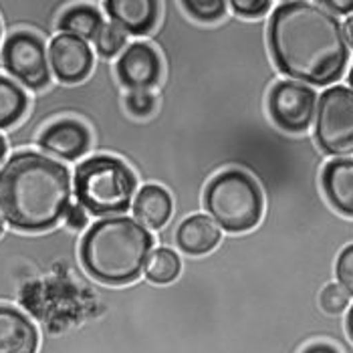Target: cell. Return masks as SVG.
Instances as JSON below:
<instances>
[{
    "label": "cell",
    "mask_w": 353,
    "mask_h": 353,
    "mask_svg": "<svg viewBox=\"0 0 353 353\" xmlns=\"http://www.w3.org/2000/svg\"><path fill=\"white\" fill-rule=\"evenodd\" d=\"M269 47L279 71L303 85H331L350 61L343 25L319 2L279 4L269 23Z\"/></svg>",
    "instance_id": "6da1fadb"
},
{
    "label": "cell",
    "mask_w": 353,
    "mask_h": 353,
    "mask_svg": "<svg viewBox=\"0 0 353 353\" xmlns=\"http://www.w3.org/2000/svg\"><path fill=\"white\" fill-rule=\"evenodd\" d=\"M71 206V176L63 163L34 152L8 158L0 170V218L17 230L53 228Z\"/></svg>",
    "instance_id": "7a4b0ae2"
},
{
    "label": "cell",
    "mask_w": 353,
    "mask_h": 353,
    "mask_svg": "<svg viewBox=\"0 0 353 353\" xmlns=\"http://www.w3.org/2000/svg\"><path fill=\"white\" fill-rule=\"evenodd\" d=\"M152 246V234L134 218H103L83 239V267L101 283L125 285L143 271Z\"/></svg>",
    "instance_id": "3957f363"
},
{
    "label": "cell",
    "mask_w": 353,
    "mask_h": 353,
    "mask_svg": "<svg viewBox=\"0 0 353 353\" xmlns=\"http://www.w3.org/2000/svg\"><path fill=\"white\" fill-rule=\"evenodd\" d=\"M136 178L117 158L95 156L75 172V196L93 216H119L132 206Z\"/></svg>",
    "instance_id": "277c9868"
},
{
    "label": "cell",
    "mask_w": 353,
    "mask_h": 353,
    "mask_svg": "<svg viewBox=\"0 0 353 353\" xmlns=\"http://www.w3.org/2000/svg\"><path fill=\"white\" fill-rule=\"evenodd\" d=\"M206 210L220 228L246 232L263 218V192L259 184L241 170H226L208 184L204 194Z\"/></svg>",
    "instance_id": "5b68a950"
},
{
    "label": "cell",
    "mask_w": 353,
    "mask_h": 353,
    "mask_svg": "<svg viewBox=\"0 0 353 353\" xmlns=\"http://www.w3.org/2000/svg\"><path fill=\"white\" fill-rule=\"evenodd\" d=\"M315 139L329 156L353 152V91L335 85L321 93L317 103Z\"/></svg>",
    "instance_id": "8992f818"
},
{
    "label": "cell",
    "mask_w": 353,
    "mask_h": 353,
    "mask_svg": "<svg viewBox=\"0 0 353 353\" xmlns=\"http://www.w3.org/2000/svg\"><path fill=\"white\" fill-rule=\"evenodd\" d=\"M4 69L28 89H43L49 79V61L41 39L30 32H14L2 47Z\"/></svg>",
    "instance_id": "52a82bcc"
},
{
    "label": "cell",
    "mask_w": 353,
    "mask_h": 353,
    "mask_svg": "<svg viewBox=\"0 0 353 353\" xmlns=\"http://www.w3.org/2000/svg\"><path fill=\"white\" fill-rule=\"evenodd\" d=\"M317 95L303 83L281 81L269 93V113L272 121L289 134L307 132L313 123Z\"/></svg>",
    "instance_id": "ba28073f"
},
{
    "label": "cell",
    "mask_w": 353,
    "mask_h": 353,
    "mask_svg": "<svg viewBox=\"0 0 353 353\" xmlns=\"http://www.w3.org/2000/svg\"><path fill=\"white\" fill-rule=\"evenodd\" d=\"M49 63L59 81L79 83L93 67V53L85 41L61 32L49 45Z\"/></svg>",
    "instance_id": "9c48e42d"
},
{
    "label": "cell",
    "mask_w": 353,
    "mask_h": 353,
    "mask_svg": "<svg viewBox=\"0 0 353 353\" xmlns=\"http://www.w3.org/2000/svg\"><path fill=\"white\" fill-rule=\"evenodd\" d=\"M160 57L156 49L145 43L130 45L117 61V75L119 81L132 91H148L160 79Z\"/></svg>",
    "instance_id": "30bf717a"
},
{
    "label": "cell",
    "mask_w": 353,
    "mask_h": 353,
    "mask_svg": "<svg viewBox=\"0 0 353 353\" xmlns=\"http://www.w3.org/2000/svg\"><path fill=\"white\" fill-rule=\"evenodd\" d=\"M89 141L91 137H89L87 128L73 119L57 121L53 125H49L39 137V145L47 154L63 158V160H75L83 156L89 148Z\"/></svg>",
    "instance_id": "8fae6325"
},
{
    "label": "cell",
    "mask_w": 353,
    "mask_h": 353,
    "mask_svg": "<svg viewBox=\"0 0 353 353\" xmlns=\"http://www.w3.org/2000/svg\"><path fill=\"white\" fill-rule=\"evenodd\" d=\"M39 333L21 311L0 307V353H37Z\"/></svg>",
    "instance_id": "7c38bea8"
},
{
    "label": "cell",
    "mask_w": 353,
    "mask_h": 353,
    "mask_svg": "<svg viewBox=\"0 0 353 353\" xmlns=\"http://www.w3.org/2000/svg\"><path fill=\"white\" fill-rule=\"evenodd\" d=\"M158 2L154 0H109L105 2L109 19L123 32L145 34L158 21Z\"/></svg>",
    "instance_id": "4fadbf2b"
},
{
    "label": "cell",
    "mask_w": 353,
    "mask_h": 353,
    "mask_svg": "<svg viewBox=\"0 0 353 353\" xmlns=\"http://www.w3.org/2000/svg\"><path fill=\"white\" fill-rule=\"evenodd\" d=\"M321 184L329 204L337 212L353 218V160H331L323 168Z\"/></svg>",
    "instance_id": "5bb4252c"
},
{
    "label": "cell",
    "mask_w": 353,
    "mask_h": 353,
    "mask_svg": "<svg viewBox=\"0 0 353 353\" xmlns=\"http://www.w3.org/2000/svg\"><path fill=\"white\" fill-rule=\"evenodd\" d=\"M176 241L186 254H206L220 243V228L212 218L194 214L180 224Z\"/></svg>",
    "instance_id": "9a60e30c"
},
{
    "label": "cell",
    "mask_w": 353,
    "mask_h": 353,
    "mask_svg": "<svg viewBox=\"0 0 353 353\" xmlns=\"http://www.w3.org/2000/svg\"><path fill=\"white\" fill-rule=\"evenodd\" d=\"M134 216L145 228H162L172 216V198L162 186H143L134 202Z\"/></svg>",
    "instance_id": "2e32d148"
},
{
    "label": "cell",
    "mask_w": 353,
    "mask_h": 353,
    "mask_svg": "<svg viewBox=\"0 0 353 353\" xmlns=\"http://www.w3.org/2000/svg\"><path fill=\"white\" fill-rule=\"evenodd\" d=\"M101 27H103L101 14L91 6H75L67 10L59 21V28L63 30V34H73L85 43L89 39H95Z\"/></svg>",
    "instance_id": "e0dca14e"
},
{
    "label": "cell",
    "mask_w": 353,
    "mask_h": 353,
    "mask_svg": "<svg viewBox=\"0 0 353 353\" xmlns=\"http://www.w3.org/2000/svg\"><path fill=\"white\" fill-rule=\"evenodd\" d=\"M27 109V93L14 81L0 77V130L17 123Z\"/></svg>",
    "instance_id": "ac0fdd59"
},
{
    "label": "cell",
    "mask_w": 353,
    "mask_h": 353,
    "mask_svg": "<svg viewBox=\"0 0 353 353\" xmlns=\"http://www.w3.org/2000/svg\"><path fill=\"white\" fill-rule=\"evenodd\" d=\"M180 259L174 250L170 248H156L154 252H150L148 263H145V276L152 283L165 285L172 283L178 274H180Z\"/></svg>",
    "instance_id": "d6986e66"
},
{
    "label": "cell",
    "mask_w": 353,
    "mask_h": 353,
    "mask_svg": "<svg viewBox=\"0 0 353 353\" xmlns=\"http://www.w3.org/2000/svg\"><path fill=\"white\" fill-rule=\"evenodd\" d=\"M95 47H97V53L105 59H111L119 51H123L125 47V32L117 25L109 23V25H103L99 34L95 37Z\"/></svg>",
    "instance_id": "ffe728a7"
},
{
    "label": "cell",
    "mask_w": 353,
    "mask_h": 353,
    "mask_svg": "<svg viewBox=\"0 0 353 353\" xmlns=\"http://www.w3.org/2000/svg\"><path fill=\"white\" fill-rule=\"evenodd\" d=\"M319 303L327 315H341L350 307V293L339 283H331L321 291Z\"/></svg>",
    "instance_id": "44dd1931"
},
{
    "label": "cell",
    "mask_w": 353,
    "mask_h": 353,
    "mask_svg": "<svg viewBox=\"0 0 353 353\" xmlns=\"http://www.w3.org/2000/svg\"><path fill=\"white\" fill-rule=\"evenodd\" d=\"M184 8L194 19L210 23V21L220 19L226 12V2H222V0H204V2L202 0H188V2H184Z\"/></svg>",
    "instance_id": "7402d4cb"
},
{
    "label": "cell",
    "mask_w": 353,
    "mask_h": 353,
    "mask_svg": "<svg viewBox=\"0 0 353 353\" xmlns=\"http://www.w3.org/2000/svg\"><path fill=\"white\" fill-rule=\"evenodd\" d=\"M335 276H337L339 285L350 293V297H353V245L345 246L341 250V254L337 256Z\"/></svg>",
    "instance_id": "603a6c76"
},
{
    "label": "cell",
    "mask_w": 353,
    "mask_h": 353,
    "mask_svg": "<svg viewBox=\"0 0 353 353\" xmlns=\"http://www.w3.org/2000/svg\"><path fill=\"white\" fill-rule=\"evenodd\" d=\"M128 109L136 117H145L154 109V95L150 91H132L125 99Z\"/></svg>",
    "instance_id": "cb8c5ba5"
},
{
    "label": "cell",
    "mask_w": 353,
    "mask_h": 353,
    "mask_svg": "<svg viewBox=\"0 0 353 353\" xmlns=\"http://www.w3.org/2000/svg\"><path fill=\"white\" fill-rule=\"evenodd\" d=\"M230 6L241 17L256 19V17H263L271 8V2H267V0H232Z\"/></svg>",
    "instance_id": "d4e9b609"
},
{
    "label": "cell",
    "mask_w": 353,
    "mask_h": 353,
    "mask_svg": "<svg viewBox=\"0 0 353 353\" xmlns=\"http://www.w3.org/2000/svg\"><path fill=\"white\" fill-rule=\"evenodd\" d=\"M65 218H67L69 228L79 230V228H83V226L87 224V210L83 208L81 204H77V206H69V210H67Z\"/></svg>",
    "instance_id": "484cf974"
},
{
    "label": "cell",
    "mask_w": 353,
    "mask_h": 353,
    "mask_svg": "<svg viewBox=\"0 0 353 353\" xmlns=\"http://www.w3.org/2000/svg\"><path fill=\"white\" fill-rule=\"evenodd\" d=\"M321 6H325L327 10L331 12H339V14H350L353 12V0H323L319 2Z\"/></svg>",
    "instance_id": "4316f807"
},
{
    "label": "cell",
    "mask_w": 353,
    "mask_h": 353,
    "mask_svg": "<svg viewBox=\"0 0 353 353\" xmlns=\"http://www.w3.org/2000/svg\"><path fill=\"white\" fill-rule=\"evenodd\" d=\"M303 353H339V352H337V347H333L331 343H313V345H309V347H307Z\"/></svg>",
    "instance_id": "83f0119b"
},
{
    "label": "cell",
    "mask_w": 353,
    "mask_h": 353,
    "mask_svg": "<svg viewBox=\"0 0 353 353\" xmlns=\"http://www.w3.org/2000/svg\"><path fill=\"white\" fill-rule=\"evenodd\" d=\"M343 34H345V41H347V45L353 49V14L345 21V25H343Z\"/></svg>",
    "instance_id": "f1b7e54d"
},
{
    "label": "cell",
    "mask_w": 353,
    "mask_h": 353,
    "mask_svg": "<svg viewBox=\"0 0 353 353\" xmlns=\"http://www.w3.org/2000/svg\"><path fill=\"white\" fill-rule=\"evenodd\" d=\"M345 329H347V335L353 341V305L350 307V313H347V319H345Z\"/></svg>",
    "instance_id": "f546056e"
},
{
    "label": "cell",
    "mask_w": 353,
    "mask_h": 353,
    "mask_svg": "<svg viewBox=\"0 0 353 353\" xmlns=\"http://www.w3.org/2000/svg\"><path fill=\"white\" fill-rule=\"evenodd\" d=\"M4 156H6V143H4V137L0 136V165L4 162Z\"/></svg>",
    "instance_id": "4dcf8cb0"
},
{
    "label": "cell",
    "mask_w": 353,
    "mask_h": 353,
    "mask_svg": "<svg viewBox=\"0 0 353 353\" xmlns=\"http://www.w3.org/2000/svg\"><path fill=\"white\" fill-rule=\"evenodd\" d=\"M347 79H350V87H352V91H353V65H352V69H350V77H347Z\"/></svg>",
    "instance_id": "1f68e13d"
},
{
    "label": "cell",
    "mask_w": 353,
    "mask_h": 353,
    "mask_svg": "<svg viewBox=\"0 0 353 353\" xmlns=\"http://www.w3.org/2000/svg\"><path fill=\"white\" fill-rule=\"evenodd\" d=\"M0 232H2V218H0Z\"/></svg>",
    "instance_id": "d6a6232c"
}]
</instances>
